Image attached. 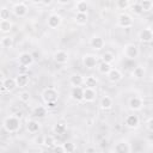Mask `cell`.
<instances>
[{"mask_svg": "<svg viewBox=\"0 0 153 153\" xmlns=\"http://www.w3.org/2000/svg\"><path fill=\"white\" fill-rule=\"evenodd\" d=\"M114 153H130V145L126 140H120L114 146Z\"/></svg>", "mask_w": 153, "mask_h": 153, "instance_id": "8fae6325", "label": "cell"}, {"mask_svg": "<svg viewBox=\"0 0 153 153\" xmlns=\"http://www.w3.org/2000/svg\"><path fill=\"white\" fill-rule=\"evenodd\" d=\"M133 24H134V22H133V18H131L130 14L123 12V13H120L117 16V25L120 27L128 29V27H131Z\"/></svg>", "mask_w": 153, "mask_h": 153, "instance_id": "277c9868", "label": "cell"}, {"mask_svg": "<svg viewBox=\"0 0 153 153\" xmlns=\"http://www.w3.org/2000/svg\"><path fill=\"white\" fill-rule=\"evenodd\" d=\"M84 85L86 87H88V88H96L97 85H98V79L96 76H93V75H88V76L85 78Z\"/></svg>", "mask_w": 153, "mask_h": 153, "instance_id": "cb8c5ba5", "label": "cell"}, {"mask_svg": "<svg viewBox=\"0 0 153 153\" xmlns=\"http://www.w3.org/2000/svg\"><path fill=\"white\" fill-rule=\"evenodd\" d=\"M62 23V17L57 13H51L47 19V25L50 29H57Z\"/></svg>", "mask_w": 153, "mask_h": 153, "instance_id": "9c48e42d", "label": "cell"}, {"mask_svg": "<svg viewBox=\"0 0 153 153\" xmlns=\"http://www.w3.org/2000/svg\"><path fill=\"white\" fill-rule=\"evenodd\" d=\"M140 5H141V8L143 12H149L153 10V2L151 0H142V1H140Z\"/></svg>", "mask_w": 153, "mask_h": 153, "instance_id": "e575fe53", "label": "cell"}, {"mask_svg": "<svg viewBox=\"0 0 153 153\" xmlns=\"http://www.w3.org/2000/svg\"><path fill=\"white\" fill-rule=\"evenodd\" d=\"M39 128H41V124L36 120H29L26 122V129L30 133H37L39 130Z\"/></svg>", "mask_w": 153, "mask_h": 153, "instance_id": "603a6c76", "label": "cell"}, {"mask_svg": "<svg viewBox=\"0 0 153 153\" xmlns=\"http://www.w3.org/2000/svg\"><path fill=\"white\" fill-rule=\"evenodd\" d=\"M35 61V57L31 53L27 51H23L18 55V63L23 67H30Z\"/></svg>", "mask_w": 153, "mask_h": 153, "instance_id": "5b68a950", "label": "cell"}, {"mask_svg": "<svg viewBox=\"0 0 153 153\" xmlns=\"http://www.w3.org/2000/svg\"><path fill=\"white\" fill-rule=\"evenodd\" d=\"M69 96L75 102H81L84 100V88L81 86H78V87H72L71 88V92H69Z\"/></svg>", "mask_w": 153, "mask_h": 153, "instance_id": "5bb4252c", "label": "cell"}, {"mask_svg": "<svg viewBox=\"0 0 153 153\" xmlns=\"http://www.w3.org/2000/svg\"><path fill=\"white\" fill-rule=\"evenodd\" d=\"M106 76H108V80H109L110 82H112V84H116V82L121 81L122 78H123L122 72H121L120 69H117V68H114V67H112V69L109 72V74H108Z\"/></svg>", "mask_w": 153, "mask_h": 153, "instance_id": "9a60e30c", "label": "cell"}, {"mask_svg": "<svg viewBox=\"0 0 153 153\" xmlns=\"http://www.w3.org/2000/svg\"><path fill=\"white\" fill-rule=\"evenodd\" d=\"M130 11L134 13V14H136V16H140V14H142L143 13V11H142V8H141V5H140V2H131V5H130Z\"/></svg>", "mask_w": 153, "mask_h": 153, "instance_id": "836d02e7", "label": "cell"}, {"mask_svg": "<svg viewBox=\"0 0 153 153\" xmlns=\"http://www.w3.org/2000/svg\"><path fill=\"white\" fill-rule=\"evenodd\" d=\"M84 80L85 78L80 73H73L69 76V84L72 85V87H78V86L84 85Z\"/></svg>", "mask_w": 153, "mask_h": 153, "instance_id": "e0dca14e", "label": "cell"}, {"mask_svg": "<svg viewBox=\"0 0 153 153\" xmlns=\"http://www.w3.org/2000/svg\"><path fill=\"white\" fill-rule=\"evenodd\" d=\"M45 147H48V148H53L55 145H56V142H55V137L53 136V135H45L44 137H43V142H42Z\"/></svg>", "mask_w": 153, "mask_h": 153, "instance_id": "4dcf8cb0", "label": "cell"}, {"mask_svg": "<svg viewBox=\"0 0 153 153\" xmlns=\"http://www.w3.org/2000/svg\"><path fill=\"white\" fill-rule=\"evenodd\" d=\"M130 5H131V2L128 0H118L116 2L117 8H120V10H128L130 7Z\"/></svg>", "mask_w": 153, "mask_h": 153, "instance_id": "74e56055", "label": "cell"}, {"mask_svg": "<svg viewBox=\"0 0 153 153\" xmlns=\"http://www.w3.org/2000/svg\"><path fill=\"white\" fill-rule=\"evenodd\" d=\"M53 59H54V61H55L56 63L63 65V63H66V62L68 61V59H69V55H68V53H67L66 50H62V49H60V50H56V51L54 53V55H53Z\"/></svg>", "mask_w": 153, "mask_h": 153, "instance_id": "7c38bea8", "label": "cell"}, {"mask_svg": "<svg viewBox=\"0 0 153 153\" xmlns=\"http://www.w3.org/2000/svg\"><path fill=\"white\" fill-rule=\"evenodd\" d=\"M27 12H29V8H27L25 2H16L12 7V13L19 18L25 17L27 14Z\"/></svg>", "mask_w": 153, "mask_h": 153, "instance_id": "8992f818", "label": "cell"}, {"mask_svg": "<svg viewBox=\"0 0 153 153\" xmlns=\"http://www.w3.org/2000/svg\"><path fill=\"white\" fill-rule=\"evenodd\" d=\"M2 127L7 133H16L20 129V120L17 116H7L4 118Z\"/></svg>", "mask_w": 153, "mask_h": 153, "instance_id": "6da1fadb", "label": "cell"}, {"mask_svg": "<svg viewBox=\"0 0 153 153\" xmlns=\"http://www.w3.org/2000/svg\"><path fill=\"white\" fill-rule=\"evenodd\" d=\"M56 105H57V102H51V103H47L45 108H47V110H53L56 108Z\"/></svg>", "mask_w": 153, "mask_h": 153, "instance_id": "b9f144b4", "label": "cell"}, {"mask_svg": "<svg viewBox=\"0 0 153 153\" xmlns=\"http://www.w3.org/2000/svg\"><path fill=\"white\" fill-rule=\"evenodd\" d=\"M74 20L78 25H85L88 22V16L87 13H76L74 17Z\"/></svg>", "mask_w": 153, "mask_h": 153, "instance_id": "83f0119b", "label": "cell"}, {"mask_svg": "<svg viewBox=\"0 0 153 153\" xmlns=\"http://www.w3.org/2000/svg\"><path fill=\"white\" fill-rule=\"evenodd\" d=\"M12 29V23L11 20H0V31L2 33L10 32Z\"/></svg>", "mask_w": 153, "mask_h": 153, "instance_id": "f546056e", "label": "cell"}, {"mask_svg": "<svg viewBox=\"0 0 153 153\" xmlns=\"http://www.w3.org/2000/svg\"><path fill=\"white\" fill-rule=\"evenodd\" d=\"M19 99L23 102V103H27L30 99H31V94L29 91H22L19 93Z\"/></svg>", "mask_w": 153, "mask_h": 153, "instance_id": "f35d334b", "label": "cell"}, {"mask_svg": "<svg viewBox=\"0 0 153 153\" xmlns=\"http://www.w3.org/2000/svg\"><path fill=\"white\" fill-rule=\"evenodd\" d=\"M139 41L142 42V43H149L153 41V33L152 31L147 27V29H142L140 32H139Z\"/></svg>", "mask_w": 153, "mask_h": 153, "instance_id": "2e32d148", "label": "cell"}, {"mask_svg": "<svg viewBox=\"0 0 153 153\" xmlns=\"http://www.w3.org/2000/svg\"><path fill=\"white\" fill-rule=\"evenodd\" d=\"M30 81V78L26 73H19L17 76H16V82H17V87H25Z\"/></svg>", "mask_w": 153, "mask_h": 153, "instance_id": "d6986e66", "label": "cell"}, {"mask_svg": "<svg viewBox=\"0 0 153 153\" xmlns=\"http://www.w3.org/2000/svg\"><path fill=\"white\" fill-rule=\"evenodd\" d=\"M152 2H153V1H152Z\"/></svg>", "mask_w": 153, "mask_h": 153, "instance_id": "7dc6e473", "label": "cell"}, {"mask_svg": "<svg viewBox=\"0 0 153 153\" xmlns=\"http://www.w3.org/2000/svg\"><path fill=\"white\" fill-rule=\"evenodd\" d=\"M53 153H66V152H65L62 145H57V143H56V145L53 147Z\"/></svg>", "mask_w": 153, "mask_h": 153, "instance_id": "ab89813d", "label": "cell"}, {"mask_svg": "<svg viewBox=\"0 0 153 153\" xmlns=\"http://www.w3.org/2000/svg\"><path fill=\"white\" fill-rule=\"evenodd\" d=\"M1 47L2 48H5V49H10V48H12V45H13V38L11 37V36H4L2 38H1Z\"/></svg>", "mask_w": 153, "mask_h": 153, "instance_id": "1f68e13d", "label": "cell"}, {"mask_svg": "<svg viewBox=\"0 0 153 153\" xmlns=\"http://www.w3.org/2000/svg\"><path fill=\"white\" fill-rule=\"evenodd\" d=\"M59 4H61V5H68L69 1H59Z\"/></svg>", "mask_w": 153, "mask_h": 153, "instance_id": "f6af8a7d", "label": "cell"}, {"mask_svg": "<svg viewBox=\"0 0 153 153\" xmlns=\"http://www.w3.org/2000/svg\"><path fill=\"white\" fill-rule=\"evenodd\" d=\"M1 87L4 91H13L16 87H17V82H16V78H11V76H7V78H2V81H1Z\"/></svg>", "mask_w": 153, "mask_h": 153, "instance_id": "4fadbf2b", "label": "cell"}, {"mask_svg": "<svg viewBox=\"0 0 153 153\" xmlns=\"http://www.w3.org/2000/svg\"><path fill=\"white\" fill-rule=\"evenodd\" d=\"M62 146H63V149H65L66 153H74V151L76 148L75 143L72 142V141H66V142L62 143Z\"/></svg>", "mask_w": 153, "mask_h": 153, "instance_id": "8d00e7d4", "label": "cell"}, {"mask_svg": "<svg viewBox=\"0 0 153 153\" xmlns=\"http://www.w3.org/2000/svg\"><path fill=\"white\" fill-rule=\"evenodd\" d=\"M96 98H97V91H96V88H88V87H85L84 88V100L85 102L91 103Z\"/></svg>", "mask_w": 153, "mask_h": 153, "instance_id": "44dd1931", "label": "cell"}, {"mask_svg": "<svg viewBox=\"0 0 153 153\" xmlns=\"http://www.w3.org/2000/svg\"><path fill=\"white\" fill-rule=\"evenodd\" d=\"M11 11H12V10L7 8L6 6H2V7L0 8V20H10Z\"/></svg>", "mask_w": 153, "mask_h": 153, "instance_id": "d6a6232c", "label": "cell"}, {"mask_svg": "<svg viewBox=\"0 0 153 153\" xmlns=\"http://www.w3.org/2000/svg\"><path fill=\"white\" fill-rule=\"evenodd\" d=\"M140 124V118L137 115H128L126 117V126L130 129H136Z\"/></svg>", "mask_w": 153, "mask_h": 153, "instance_id": "ac0fdd59", "label": "cell"}, {"mask_svg": "<svg viewBox=\"0 0 153 153\" xmlns=\"http://www.w3.org/2000/svg\"><path fill=\"white\" fill-rule=\"evenodd\" d=\"M75 10H76V13H87L88 4L85 0H80L75 4Z\"/></svg>", "mask_w": 153, "mask_h": 153, "instance_id": "4316f807", "label": "cell"}, {"mask_svg": "<svg viewBox=\"0 0 153 153\" xmlns=\"http://www.w3.org/2000/svg\"><path fill=\"white\" fill-rule=\"evenodd\" d=\"M145 74H146V71H145V68H143L142 66H136V67H134V69H133L131 73H130V75H131L134 79H136V80L143 79Z\"/></svg>", "mask_w": 153, "mask_h": 153, "instance_id": "7402d4cb", "label": "cell"}, {"mask_svg": "<svg viewBox=\"0 0 153 153\" xmlns=\"http://www.w3.org/2000/svg\"><path fill=\"white\" fill-rule=\"evenodd\" d=\"M82 65L87 69H93L98 66V57L92 54H85L82 56Z\"/></svg>", "mask_w": 153, "mask_h": 153, "instance_id": "52a82bcc", "label": "cell"}, {"mask_svg": "<svg viewBox=\"0 0 153 153\" xmlns=\"http://www.w3.org/2000/svg\"><path fill=\"white\" fill-rule=\"evenodd\" d=\"M102 61L111 65V63L115 61V55H114L111 51H105V53L102 55Z\"/></svg>", "mask_w": 153, "mask_h": 153, "instance_id": "d590c367", "label": "cell"}, {"mask_svg": "<svg viewBox=\"0 0 153 153\" xmlns=\"http://www.w3.org/2000/svg\"><path fill=\"white\" fill-rule=\"evenodd\" d=\"M148 29H149V30L152 31V33H153V23H151V25L148 26Z\"/></svg>", "mask_w": 153, "mask_h": 153, "instance_id": "bcb514c9", "label": "cell"}, {"mask_svg": "<svg viewBox=\"0 0 153 153\" xmlns=\"http://www.w3.org/2000/svg\"><path fill=\"white\" fill-rule=\"evenodd\" d=\"M84 153H97V151H96V148H94V147L90 146V147H87V148L85 149V152H84Z\"/></svg>", "mask_w": 153, "mask_h": 153, "instance_id": "7bdbcfd3", "label": "cell"}, {"mask_svg": "<svg viewBox=\"0 0 153 153\" xmlns=\"http://www.w3.org/2000/svg\"><path fill=\"white\" fill-rule=\"evenodd\" d=\"M112 105H114V100H112V98L110 97V96H103L102 98H100V100H99V106L103 109V110H110L111 108H112Z\"/></svg>", "mask_w": 153, "mask_h": 153, "instance_id": "ffe728a7", "label": "cell"}, {"mask_svg": "<svg viewBox=\"0 0 153 153\" xmlns=\"http://www.w3.org/2000/svg\"><path fill=\"white\" fill-rule=\"evenodd\" d=\"M42 4H43V5H50L51 1H50V0H48V1H42Z\"/></svg>", "mask_w": 153, "mask_h": 153, "instance_id": "ee69618b", "label": "cell"}, {"mask_svg": "<svg viewBox=\"0 0 153 153\" xmlns=\"http://www.w3.org/2000/svg\"><path fill=\"white\" fill-rule=\"evenodd\" d=\"M146 127H147V129H148L149 131L153 133V117H151V118L146 122Z\"/></svg>", "mask_w": 153, "mask_h": 153, "instance_id": "60d3db41", "label": "cell"}, {"mask_svg": "<svg viewBox=\"0 0 153 153\" xmlns=\"http://www.w3.org/2000/svg\"><path fill=\"white\" fill-rule=\"evenodd\" d=\"M128 106L130 110L133 111H139L143 108V99L141 97H137V96H134L129 99L128 102Z\"/></svg>", "mask_w": 153, "mask_h": 153, "instance_id": "30bf717a", "label": "cell"}, {"mask_svg": "<svg viewBox=\"0 0 153 153\" xmlns=\"http://www.w3.org/2000/svg\"><path fill=\"white\" fill-rule=\"evenodd\" d=\"M66 129H67V126L65 122H56L53 127V131L55 134H63L66 131Z\"/></svg>", "mask_w": 153, "mask_h": 153, "instance_id": "f1b7e54d", "label": "cell"}, {"mask_svg": "<svg viewBox=\"0 0 153 153\" xmlns=\"http://www.w3.org/2000/svg\"><path fill=\"white\" fill-rule=\"evenodd\" d=\"M42 99L43 102L47 103H51V102H57L59 99V91L54 87H47L42 91Z\"/></svg>", "mask_w": 153, "mask_h": 153, "instance_id": "7a4b0ae2", "label": "cell"}, {"mask_svg": "<svg viewBox=\"0 0 153 153\" xmlns=\"http://www.w3.org/2000/svg\"><path fill=\"white\" fill-rule=\"evenodd\" d=\"M105 45V41L102 36H98V35H94L91 37L90 39V47L93 49V50H102Z\"/></svg>", "mask_w": 153, "mask_h": 153, "instance_id": "ba28073f", "label": "cell"}, {"mask_svg": "<svg viewBox=\"0 0 153 153\" xmlns=\"http://www.w3.org/2000/svg\"><path fill=\"white\" fill-rule=\"evenodd\" d=\"M123 54L127 59L129 60H135L139 57V54H140V50L137 48L136 44L134 43H127L124 47H123Z\"/></svg>", "mask_w": 153, "mask_h": 153, "instance_id": "3957f363", "label": "cell"}, {"mask_svg": "<svg viewBox=\"0 0 153 153\" xmlns=\"http://www.w3.org/2000/svg\"><path fill=\"white\" fill-rule=\"evenodd\" d=\"M32 115H33L35 117H37V118H43V117H45V115H47V108H45V106H42V105H38V106H36V108L33 109Z\"/></svg>", "mask_w": 153, "mask_h": 153, "instance_id": "484cf974", "label": "cell"}, {"mask_svg": "<svg viewBox=\"0 0 153 153\" xmlns=\"http://www.w3.org/2000/svg\"><path fill=\"white\" fill-rule=\"evenodd\" d=\"M97 69H98V72H99L100 74L108 75V74H109V72L112 69V66H111L110 63H106V62H103V61H102L100 63H98Z\"/></svg>", "mask_w": 153, "mask_h": 153, "instance_id": "d4e9b609", "label": "cell"}]
</instances>
